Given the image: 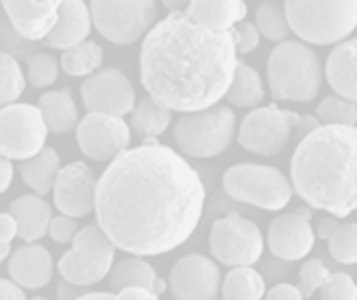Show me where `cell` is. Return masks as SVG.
I'll return each mask as SVG.
<instances>
[{"mask_svg": "<svg viewBox=\"0 0 357 300\" xmlns=\"http://www.w3.org/2000/svg\"><path fill=\"white\" fill-rule=\"evenodd\" d=\"M205 186L195 167L157 138L126 148L96 180L94 213L115 248L159 257L182 246L199 228Z\"/></svg>", "mask_w": 357, "mask_h": 300, "instance_id": "cell-1", "label": "cell"}, {"mask_svg": "<svg viewBox=\"0 0 357 300\" xmlns=\"http://www.w3.org/2000/svg\"><path fill=\"white\" fill-rule=\"evenodd\" d=\"M10 280L23 290H40L50 284L54 265L48 248L36 242H25L23 246L10 251L8 255Z\"/></svg>", "mask_w": 357, "mask_h": 300, "instance_id": "cell-17", "label": "cell"}, {"mask_svg": "<svg viewBox=\"0 0 357 300\" xmlns=\"http://www.w3.org/2000/svg\"><path fill=\"white\" fill-rule=\"evenodd\" d=\"M75 232H77V221L73 217H67L61 213L56 217L54 215L50 217L46 236H50L52 242H56V244H69Z\"/></svg>", "mask_w": 357, "mask_h": 300, "instance_id": "cell-40", "label": "cell"}, {"mask_svg": "<svg viewBox=\"0 0 357 300\" xmlns=\"http://www.w3.org/2000/svg\"><path fill=\"white\" fill-rule=\"evenodd\" d=\"M222 184L230 198L264 211H282L293 198V186L289 177L272 165H232L224 173Z\"/></svg>", "mask_w": 357, "mask_h": 300, "instance_id": "cell-7", "label": "cell"}, {"mask_svg": "<svg viewBox=\"0 0 357 300\" xmlns=\"http://www.w3.org/2000/svg\"><path fill=\"white\" fill-rule=\"evenodd\" d=\"M299 119H301L299 113L278 106L253 109L241 121L238 144L253 155H261V157L280 155L287 148Z\"/></svg>", "mask_w": 357, "mask_h": 300, "instance_id": "cell-11", "label": "cell"}, {"mask_svg": "<svg viewBox=\"0 0 357 300\" xmlns=\"http://www.w3.org/2000/svg\"><path fill=\"white\" fill-rule=\"evenodd\" d=\"M255 27L259 29V35L268 38L270 42H282L291 35V27L287 23L284 10L274 0H266L257 6Z\"/></svg>", "mask_w": 357, "mask_h": 300, "instance_id": "cell-32", "label": "cell"}, {"mask_svg": "<svg viewBox=\"0 0 357 300\" xmlns=\"http://www.w3.org/2000/svg\"><path fill=\"white\" fill-rule=\"evenodd\" d=\"M25 84L27 81L19 63L10 54L0 52V109L19 100L25 90Z\"/></svg>", "mask_w": 357, "mask_h": 300, "instance_id": "cell-33", "label": "cell"}, {"mask_svg": "<svg viewBox=\"0 0 357 300\" xmlns=\"http://www.w3.org/2000/svg\"><path fill=\"white\" fill-rule=\"evenodd\" d=\"M75 138L86 159L107 163L130 146L132 129L119 115L88 111L75 125Z\"/></svg>", "mask_w": 357, "mask_h": 300, "instance_id": "cell-12", "label": "cell"}, {"mask_svg": "<svg viewBox=\"0 0 357 300\" xmlns=\"http://www.w3.org/2000/svg\"><path fill=\"white\" fill-rule=\"evenodd\" d=\"M0 300H25V290L13 280L0 278Z\"/></svg>", "mask_w": 357, "mask_h": 300, "instance_id": "cell-43", "label": "cell"}, {"mask_svg": "<svg viewBox=\"0 0 357 300\" xmlns=\"http://www.w3.org/2000/svg\"><path fill=\"white\" fill-rule=\"evenodd\" d=\"M167 10H184L188 0H161Z\"/></svg>", "mask_w": 357, "mask_h": 300, "instance_id": "cell-50", "label": "cell"}, {"mask_svg": "<svg viewBox=\"0 0 357 300\" xmlns=\"http://www.w3.org/2000/svg\"><path fill=\"white\" fill-rule=\"evenodd\" d=\"M82 300H92V299H115V292L113 290H102V292H96V290H86L82 297Z\"/></svg>", "mask_w": 357, "mask_h": 300, "instance_id": "cell-49", "label": "cell"}, {"mask_svg": "<svg viewBox=\"0 0 357 300\" xmlns=\"http://www.w3.org/2000/svg\"><path fill=\"white\" fill-rule=\"evenodd\" d=\"M13 175H15V169H13V163H10V159H4V157H0V194H4V192L10 188Z\"/></svg>", "mask_w": 357, "mask_h": 300, "instance_id": "cell-46", "label": "cell"}, {"mask_svg": "<svg viewBox=\"0 0 357 300\" xmlns=\"http://www.w3.org/2000/svg\"><path fill=\"white\" fill-rule=\"evenodd\" d=\"M232 40H234V48L238 54H249L259 46V29L255 27V23L251 21H238L234 27H230Z\"/></svg>", "mask_w": 357, "mask_h": 300, "instance_id": "cell-39", "label": "cell"}, {"mask_svg": "<svg viewBox=\"0 0 357 300\" xmlns=\"http://www.w3.org/2000/svg\"><path fill=\"white\" fill-rule=\"evenodd\" d=\"M264 234L257 223L230 213L211 226L209 251L213 259L226 267L255 265L264 255Z\"/></svg>", "mask_w": 357, "mask_h": 300, "instance_id": "cell-9", "label": "cell"}, {"mask_svg": "<svg viewBox=\"0 0 357 300\" xmlns=\"http://www.w3.org/2000/svg\"><path fill=\"white\" fill-rule=\"evenodd\" d=\"M328 274H331L328 267L320 259H307L301 265V271H299V290H301V297L303 299L314 297L320 290V286L326 282Z\"/></svg>", "mask_w": 357, "mask_h": 300, "instance_id": "cell-37", "label": "cell"}, {"mask_svg": "<svg viewBox=\"0 0 357 300\" xmlns=\"http://www.w3.org/2000/svg\"><path fill=\"white\" fill-rule=\"evenodd\" d=\"M130 115V129L140 134L144 140L159 138L161 134H165L174 119V111L155 102L151 96H144L138 102H134Z\"/></svg>", "mask_w": 357, "mask_h": 300, "instance_id": "cell-27", "label": "cell"}, {"mask_svg": "<svg viewBox=\"0 0 357 300\" xmlns=\"http://www.w3.org/2000/svg\"><path fill=\"white\" fill-rule=\"evenodd\" d=\"M339 223H341V221H339L337 217H333V215H331V217H324V219L318 223V232H316V234H318L322 240H326V238L339 228Z\"/></svg>", "mask_w": 357, "mask_h": 300, "instance_id": "cell-48", "label": "cell"}, {"mask_svg": "<svg viewBox=\"0 0 357 300\" xmlns=\"http://www.w3.org/2000/svg\"><path fill=\"white\" fill-rule=\"evenodd\" d=\"M38 109L42 113V119L52 134H69L75 129L79 121L77 106L67 90H54L46 92L38 100Z\"/></svg>", "mask_w": 357, "mask_h": 300, "instance_id": "cell-24", "label": "cell"}, {"mask_svg": "<svg viewBox=\"0 0 357 300\" xmlns=\"http://www.w3.org/2000/svg\"><path fill=\"white\" fill-rule=\"evenodd\" d=\"M328 253L337 263L356 265L357 263V226L354 221L339 223V228L326 238Z\"/></svg>", "mask_w": 357, "mask_h": 300, "instance_id": "cell-34", "label": "cell"}, {"mask_svg": "<svg viewBox=\"0 0 357 300\" xmlns=\"http://www.w3.org/2000/svg\"><path fill=\"white\" fill-rule=\"evenodd\" d=\"M48 127L38 106L10 102L0 109V157L23 161L46 146Z\"/></svg>", "mask_w": 357, "mask_h": 300, "instance_id": "cell-10", "label": "cell"}, {"mask_svg": "<svg viewBox=\"0 0 357 300\" xmlns=\"http://www.w3.org/2000/svg\"><path fill=\"white\" fill-rule=\"evenodd\" d=\"M318 125H322V121L318 119V117H314V115H301V119H299V123H297V127L293 129L299 138H303L305 134H310L312 129H316Z\"/></svg>", "mask_w": 357, "mask_h": 300, "instance_id": "cell-47", "label": "cell"}, {"mask_svg": "<svg viewBox=\"0 0 357 300\" xmlns=\"http://www.w3.org/2000/svg\"><path fill=\"white\" fill-rule=\"evenodd\" d=\"M92 27L117 46H130L144 38L157 19L155 0H90Z\"/></svg>", "mask_w": 357, "mask_h": 300, "instance_id": "cell-8", "label": "cell"}, {"mask_svg": "<svg viewBox=\"0 0 357 300\" xmlns=\"http://www.w3.org/2000/svg\"><path fill=\"white\" fill-rule=\"evenodd\" d=\"M236 63L230 29H209L186 10H172L142 38L140 81L155 102L192 113L224 100Z\"/></svg>", "mask_w": 357, "mask_h": 300, "instance_id": "cell-2", "label": "cell"}, {"mask_svg": "<svg viewBox=\"0 0 357 300\" xmlns=\"http://www.w3.org/2000/svg\"><path fill=\"white\" fill-rule=\"evenodd\" d=\"M71 248L105 261V263H113L115 261V244L109 240V236L98 228V223H90L86 228H77V232L71 238Z\"/></svg>", "mask_w": 357, "mask_h": 300, "instance_id": "cell-31", "label": "cell"}, {"mask_svg": "<svg viewBox=\"0 0 357 300\" xmlns=\"http://www.w3.org/2000/svg\"><path fill=\"white\" fill-rule=\"evenodd\" d=\"M8 213L17 223V238L23 242H38L46 236L52 217L50 205L40 194H23L8 205Z\"/></svg>", "mask_w": 357, "mask_h": 300, "instance_id": "cell-20", "label": "cell"}, {"mask_svg": "<svg viewBox=\"0 0 357 300\" xmlns=\"http://www.w3.org/2000/svg\"><path fill=\"white\" fill-rule=\"evenodd\" d=\"M86 290H88L86 286H75V284H69V282H65V280H61V282L56 284V297L61 300L79 299Z\"/></svg>", "mask_w": 357, "mask_h": 300, "instance_id": "cell-45", "label": "cell"}, {"mask_svg": "<svg viewBox=\"0 0 357 300\" xmlns=\"http://www.w3.org/2000/svg\"><path fill=\"white\" fill-rule=\"evenodd\" d=\"M113 263H105L98 259H92L75 248L67 251L61 261H59V274L65 282L75 284V286H86L92 288L107 280V274Z\"/></svg>", "mask_w": 357, "mask_h": 300, "instance_id": "cell-25", "label": "cell"}, {"mask_svg": "<svg viewBox=\"0 0 357 300\" xmlns=\"http://www.w3.org/2000/svg\"><path fill=\"white\" fill-rule=\"evenodd\" d=\"M10 25L25 40H44L63 0H0Z\"/></svg>", "mask_w": 357, "mask_h": 300, "instance_id": "cell-18", "label": "cell"}, {"mask_svg": "<svg viewBox=\"0 0 357 300\" xmlns=\"http://www.w3.org/2000/svg\"><path fill=\"white\" fill-rule=\"evenodd\" d=\"M107 278H109V288L113 292H119L121 288H128V286H144L153 290L157 297H161L167 290V282H163L157 276L153 265L136 255L111 265Z\"/></svg>", "mask_w": 357, "mask_h": 300, "instance_id": "cell-23", "label": "cell"}, {"mask_svg": "<svg viewBox=\"0 0 357 300\" xmlns=\"http://www.w3.org/2000/svg\"><path fill=\"white\" fill-rule=\"evenodd\" d=\"M59 67L71 77H86L102 67V48L94 40H82L63 50Z\"/></svg>", "mask_w": 357, "mask_h": 300, "instance_id": "cell-30", "label": "cell"}, {"mask_svg": "<svg viewBox=\"0 0 357 300\" xmlns=\"http://www.w3.org/2000/svg\"><path fill=\"white\" fill-rule=\"evenodd\" d=\"M10 242H0V263H4L10 255Z\"/></svg>", "mask_w": 357, "mask_h": 300, "instance_id": "cell-51", "label": "cell"}, {"mask_svg": "<svg viewBox=\"0 0 357 300\" xmlns=\"http://www.w3.org/2000/svg\"><path fill=\"white\" fill-rule=\"evenodd\" d=\"M94 171L84 161H73L59 169L50 192L54 196V207L59 213L82 219L94 209Z\"/></svg>", "mask_w": 357, "mask_h": 300, "instance_id": "cell-16", "label": "cell"}, {"mask_svg": "<svg viewBox=\"0 0 357 300\" xmlns=\"http://www.w3.org/2000/svg\"><path fill=\"white\" fill-rule=\"evenodd\" d=\"M320 297L322 300H356L357 286L351 276L347 274H328L326 282L320 286Z\"/></svg>", "mask_w": 357, "mask_h": 300, "instance_id": "cell-38", "label": "cell"}, {"mask_svg": "<svg viewBox=\"0 0 357 300\" xmlns=\"http://www.w3.org/2000/svg\"><path fill=\"white\" fill-rule=\"evenodd\" d=\"M268 84L274 100L312 102L320 94L322 63L301 40H282L268 56Z\"/></svg>", "mask_w": 357, "mask_h": 300, "instance_id": "cell-4", "label": "cell"}, {"mask_svg": "<svg viewBox=\"0 0 357 300\" xmlns=\"http://www.w3.org/2000/svg\"><path fill=\"white\" fill-rule=\"evenodd\" d=\"M61 169V157L56 155L54 148L44 146L40 152H36L29 159L21 161L19 173L21 180L40 196H46L52 190L54 177Z\"/></svg>", "mask_w": 357, "mask_h": 300, "instance_id": "cell-26", "label": "cell"}, {"mask_svg": "<svg viewBox=\"0 0 357 300\" xmlns=\"http://www.w3.org/2000/svg\"><path fill=\"white\" fill-rule=\"evenodd\" d=\"M356 169V125L322 123L305 134L295 148L291 186L310 209L345 219L357 207Z\"/></svg>", "mask_w": 357, "mask_h": 300, "instance_id": "cell-3", "label": "cell"}, {"mask_svg": "<svg viewBox=\"0 0 357 300\" xmlns=\"http://www.w3.org/2000/svg\"><path fill=\"white\" fill-rule=\"evenodd\" d=\"M186 15L209 29H230L247 17L245 0H188Z\"/></svg>", "mask_w": 357, "mask_h": 300, "instance_id": "cell-22", "label": "cell"}, {"mask_svg": "<svg viewBox=\"0 0 357 300\" xmlns=\"http://www.w3.org/2000/svg\"><path fill=\"white\" fill-rule=\"evenodd\" d=\"M222 269L205 255L182 257L167 278V290L178 300H213L220 297Z\"/></svg>", "mask_w": 357, "mask_h": 300, "instance_id": "cell-14", "label": "cell"}, {"mask_svg": "<svg viewBox=\"0 0 357 300\" xmlns=\"http://www.w3.org/2000/svg\"><path fill=\"white\" fill-rule=\"evenodd\" d=\"M82 102L86 111L111 113V115H128L136 102V92L128 75L119 69L107 67L96 69L94 73L86 75V81L79 88Z\"/></svg>", "mask_w": 357, "mask_h": 300, "instance_id": "cell-13", "label": "cell"}, {"mask_svg": "<svg viewBox=\"0 0 357 300\" xmlns=\"http://www.w3.org/2000/svg\"><path fill=\"white\" fill-rule=\"evenodd\" d=\"M316 117L322 123H339V125H356L357 104L356 100H349L341 94L326 96L316 111Z\"/></svg>", "mask_w": 357, "mask_h": 300, "instance_id": "cell-35", "label": "cell"}, {"mask_svg": "<svg viewBox=\"0 0 357 300\" xmlns=\"http://www.w3.org/2000/svg\"><path fill=\"white\" fill-rule=\"evenodd\" d=\"M312 209L299 207L293 213L276 217L268 228V246L280 261H301L316 244V232L312 230Z\"/></svg>", "mask_w": 357, "mask_h": 300, "instance_id": "cell-15", "label": "cell"}, {"mask_svg": "<svg viewBox=\"0 0 357 300\" xmlns=\"http://www.w3.org/2000/svg\"><path fill=\"white\" fill-rule=\"evenodd\" d=\"M59 63L52 54L40 52L36 56L29 58L27 65V84H31L33 88H48L56 81L59 77Z\"/></svg>", "mask_w": 357, "mask_h": 300, "instance_id": "cell-36", "label": "cell"}, {"mask_svg": "<svg viewBox=\"0 0 357 300\" xmlns=\"http://www.w3.org/2000/svg\"><path fill=\"white\" fill-rule=\"evenodd\" d=\"M264 96H266V90H264V81H261V75L257 73V69L249 67L247 63H236L234 77H232L224 98L232 106L251 109V106H257L264 100Z\"/></svg>", "mask_w": 357, "mask_h": 300, "instance_id": "cell-28", "label": "cell"}, {"mask_svg": "<svg viewBox=\"0 0 357 300\" xmlns=\"http://www.w3.org/2000/svg\"><path fill=\"white\" fill-rule=\"evenodd\" d=\"M220 292L228 300H259L266 294V280L251 265L232 267L226 274Z\"/></svg>", "mask_w": 357, "mask_h": 300, "instance_id": "cell-29", "label": "cell"}, {"mask_svg": "<svg viewBox=\"0 0 357 300\" xmlns=\"http://www.w3.org/2000/svg\"><path fill=\"white\" fill-rule=\"evenodd\" d=\"M284 17L293 33L310 46H331L357 27V0H284Z\"/></svg>", "mask_w": 357, "mask_h": 300, "instance_id": "cell-5", "label": "cell"}, {"mask_svg": "<svg viewBox=\"0 0 357 300\" xmlns=\"http://www.w3.org/2000/svg\"><path fill=\"white\" fill-rule=\"evenodd\" d=\"M266 299L270 300H301V290L297 288V286H293V284H278V286H274L272 290H266V294H264Z\"/></svg>", "mask_w": 357, "mask_h": 300, "instance_id": "cell-41", "label": "cell"}, {"mask_svg": "<svg viewBox=\"0 0 357 300\" xmlns=\"http://www.w3.org/2000/svg\"><path fill=\"white\" fill-rule=\"evenodd\" d=\"M236 136V115L226 104L182 113L174 123L178 148L192 159H213L230 148Z\"/></svg>", "mask_w": 357, "mask_h": 300, "instance_id": "cell-6", "label": "cell"}, {"mask_svg": "<svg viewBox=\"0 0 357 300\" xmlns=\"http://www.w3.org/2000/svg\"><path fill=\"white\" fill-rule=\"evenodd\" d=\"M92 19L88 4L84 0H63L59 6V15L50 31L44 35V42L50 48L65 50L90 35Z\"/></svg>", "mask_w": 357, "mask_h": 300, "instance_id": "cell-19", "label": "cell"}, {"mask_svg": "<svg viewBox=\"0 0 357 300\" xmlns=\"http://www.w3.org/2000/svg\"><path fill=\"white\" fill-rule=\"evenodd\" d=\"M115 299H140V300H157L159 297L144 288V286H128V288H121L119 292H115Z\"/></svg>", "mask_w": 357, "mask_h": 300, "instance_id": "cell-42", "label": "cell"}, {"mask_svg": "<svg viewBox=\"0 0 357 300\" xmlns=\"http://www.w3.org/2000/svg\"><path fill=\"white\" fill-rule=\"evenodd\" d=\"M357 42L349 35L331 50L326 58V79L331 88L349 98L357 100Z\"/></svg>", "mask_w": 357, "mask_h": 300, "instance_id": "cell-21", "label": "cell"}, {"mask_svg": "<svg viewBox=\"0 0 357 300\" xmlns=\"http://www.w3.org/2000/svg\"><path fill=\"white\" fill-rule=\"evenodd\" d=\"M17 238V223L10 213H0V242H13Z\"/></svg>", "mask_w": 357, "mask_h": 300, "instance_id": "cell-44", "label": "cell"}]
</instances>
